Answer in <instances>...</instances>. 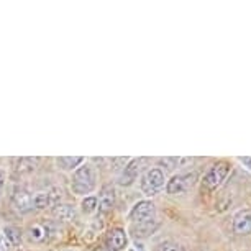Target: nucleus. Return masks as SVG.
<instances>
[{"mask_svg": "<svg viewBox=\"0 0 251 251\" xmlns=\"http://www.w3.org/2000/svg\"><path fill=\"white\" fill-rule=\"evenodd\" d=\"M97 184V173L91 164H80L73 174V182L71 189L75 196H86L96 189Z\"/></svg>", "mask_w": 251, "mask_h": 251, "instance_id": "f257e3e1", "label": "nucleus"}, {"mask_svg": "<svg viewBox=\"0 0 251 251\" xmlns=\"http://www.w3.org/2000/svg\"><path fill=\"white\" fill-rule=\"evenodd\" d=\"M197 173L196 171H184V173H177L169 179L168 184H166V192L171 194V196H177V194H182L189 191L194 184L197 182Z\"/></svg>", "mask_w": 251, "mask_h": 251, "instance_id": "f03ea898", "label": "nucleus"}, {"mask_svg": "<svg viewBox=\"0 0 251 251\" xmlns=\"http://www.w3.org/2000/svg\"><path fill=\"white\" fill-rule=\"evenodd\" d=\"M228 171H230V164L226 163V161L215 163L202 179L203 189H207V191H215V189L225 181V177L228 176Z\"/></svg>", "mask_w": 251, "mask_h": 251, "instance_id": "7ed1b4c3", "label": "nucleus"}, {"mask_svg": "<svg viewBox=\"0 0 251 251\" xmlns=\"http://www.w3.org/2000/svg\"><path fill=\"white\" fill-rule=\"evenodd\" d=\"M164 181H166V177H164L163 169L153 168V169H150V171H146L143 174V177H141V184H140L141 191H143L146 196H154V194L164 186Z\"/></svg>", "mask_w": 251, "mask_h": 251, "instance_id": "20e7f679", "label": "nucleus"}, {"mask_svg": "<svg viewBox=\"0 0 251 251\" xmlns=\"http://www.w3.org/2000/svg\"><path fill=\"white\" fill-rule=\"evenodd\" d=\"M56 235V224L54 222H36L33 224L30 228H28V236H30L31 241H36V243H43V241H48L50 238H53Z\"/></svg>", "mask_w": 251, "mask_h": 251, "instance_id": "39448f33", "label": "nucleus"}, {"mask_svg": "<svg viewBox=\"0 0 251 251\" xmlns=\"http://www.w3.org/2000/svg\"><path fill=\"white\" fill-rule=\"evenodd\" d=\"M128 245V236L123 228H112L108 230L105 236V250L107 251H122Z\"/></svg>", "mask_w": 251, "mask_h": 251, "instance_id": "423d86ee", "label": "nucleus"}, {"mask_svg": "<svg viewBox=\"0 0 251 251\" xmlns=\"http://www.w3.org/2000/svg\"><path fill=\"white\" fill-rule=\"evenodd\" d=\"M113 205H115V187L112 184H105L100 192H99V199H97V210L100 215H105L112 210Z\"/></svg>", "mask_w": 251, "mask_h": 251, "instance_id": "0eeeda50", "label": "nucleus"}, {"mask_svg": "<svg viewBox=\"0 0 251 251\" xmlns=\"http://www.w3.org/2000/svg\"><path fill=\"white\" fill-rule=\"evenodd\" d=\"M154 215V203L151 201H140L138 203H135L133 208L130 210V220L133 224H138V222H145L153 219Z\"/></svg>", "mask_w": 251, "mask_h": 251, "instance_id": "6e6552de", "label": "nucleus"}, {"mask_svg": "<svg viewBox=\"0 0 251 251\" xmlns=\"http://www.w3.org/2000/svg\"><path fill=\"white\" fill-rule=\"evenodd\" d=\"M12 203H13V207H15L18 212L26 214V212L33 210V196L30 194V191L25 189V187L15 189L13 194H12Z\"/></svg>", "mask_w": 251, "mask_h": 251, "instance_id": "1a4fd4ad", "label": "nucleus"}, {"mask_svg": "<svg viewBox=\"0 0 251 251\" xmlns=\"http://www.w3.org/2000/svg\"><path fill=\"white\" fill-rule=\"evenodd\" d=\"M146 159H131L128 164L123 168V173L120 174V177H118V184L120 186H131L136 177H138V174L141 171V164L145 163Z\"/></svg>", "mask_w": 251, "mask_h": 251, "instance_id": "9d476101", "label": "nucleus"}, {"mask_svg": "<svg viewBox=\"0 0 251 251\" xmlns=\"http://www.w3.org/2000/svg\"><path fill=\"white\" fill-rule=\"evenodd\" d=\"M158 226H159L158 220L150 219V220H145V222H138V224H133L130 231L135 238H148V236H151L156 230H158Z\"/></svg>", "mask_w": 251, "mask_h": 251, "instance_id": "9b49d317", "label": "nucleus"}, {"mask_svg": "<svg viewBox=\"0 0 251 251\" xmlns=\"http://www.w3.org/2000/svg\"><path fill=\"white\" fill-rule=\"evenodd\" d=\"M233 230L240 235L251 233V210H243L233 219Z\"/></svg>", "mask_w": 251, "mask_h": 251, "instance_id": "f8f14e48", "label": "nucleus"}, {"mask_svg": "<svg viewBox=\"0 0 251 251\" xmlns=\"http://www.w3.org/2000/svg\"><path fill=\"white\" fill-rule=\"evenodd\" d=\"M53 215L59 220L71 222L75 219V208L69 203H56L53 207Z\"/></svg>", "mask_w": 251, "mask_h": 251, "instance_id": "ddd939ff", "label": "nucleus"}, {"mask_svg": "<svg viewBox=\"0 0 251 251\" xmlns=\"http://www.w3.org/2000/svg\"><path fill=\"white\" fill-rule=\"evenodd\" d=\"M56 163H58V166L63 171H73V169L75 171L84 163V158L82 156H59L56 159Z\"/></svg>", "mask_w": 251, "mask_h": 251, "instance_id": "4468645a", "label": "nucleus"}, {"mask_svg": "<svg viewBox=\"0 0 251 251\" xmlns=\"http://www.w3.org/2000/svg\"><path fill=\"white\" fill-rule=\"evenodd\" d=\"M15 171L17 173H20V174H28V173H31L33 169H35V164H36V159H33V158H18L15 159Z\"/></svg>", "mask_w": 251, "mask_h": 251, "instance_id": "2eb2a0df", "label": "nucleus"}, {"mask_svg": "<svg viewBox=\"0 0 251 251\" xmlns=\"http://www.w3.org/2000/svg\"><path fill=\"white\" fill-rule=\"evenodd\" d=\"M3 235H5V240L12 246L22 243V231L18 230L17 226H5V228H3Z\"/></svg>", "mask_w": 251, "mask_h": 251, "instance_id": "dca6fc26", "label": "nucleus"}, {"mask_svg": "<svg viewBox=\"0 0 251 251\" xmlns=\"http://www.w3.org/2000/svg\"><path fill=\"white\" fill-rule=\"evenodd\" d=\"M51 205L50 201V194L48 191L46 192H38L33 196V208H46Z\"/></svg>", "mask_w": 251, "mask_h": 251, "instance_id": "f3484780", "label": "nucleus"}, {"mask_svg": "<svg viewBox=\"0 0 251 251\" xmlns=\"http://www.w3.org/2000/svg\"><path fill=\"white\" fill-rule=\"evenodd\" d=\"M153 251H182V246L177 243V241H173V240H164L161 241L154 246Z\"/></svg>", "mask_w": 251, "mask_h": 251, "instance_id": "a211bd4d", "label": "nucleus"}, {"mask_svg": "<svg viewBox=\"0 0 251 251\" xmlns=\"http://www.w3.org/2000/svg\"><path fill=\"white\" fill-rule=\"evenodd\" d=\"M80 208H82L84 214H94V212H97V197L94 196L84 197V201L80 202Z\"/></svg>", "mask_w": 251, "mask_h": 251, "instance_id": "6ab92c4d", "label": "nucleus"}, {"mask_svg": "<svg viewBox=\"0 0 251 251\" xmlns=\"http://www.w3.org/2000/svg\"><path fill=\"white\" fill-rule=\"evenodd\" d=\"M10 243H8V241L3 238V240H0V251H8L10 250Z\"/></svg>", "mask_w": 251, "mask_h": 251, "instance_id": "aec40b11", "label": "nucleus"}, {"mask_svg": "<svg viewBox=\"0 0 251 251\" xmlns=\"http://www.w3.org/2000/svg\"><path fill=\"white\" fill-rule=\"evenodd\" d=\"M240 161L246 166V168H250V169H251V158H250V156H245V158H240Z\"/></svg>", "mask_w": 251, "mask_h": 251, "instance_id": "412c9836", "label": "nucleus"}, {"mask_svg": "<svg viewBox=\"0 0 251 251\" xmlns=\"http://www.w3.org/2000/svg\"><path fill=\"white\" fill-rule=\"evenodd\" d=\"M3 182H5V173L0 169V189L3 187Z\"/></svg>", "mask_w": 251, "mask_h": 251, "instance_id": "4be33fe9", "label": "nucleus"}, {"mask_svg": "<svg viewBox=\"0 0 251 251\" xmlns=\"http://www.w3.org/2000/svg\"><path fill=\"white\" fill-rule=\"evenodd\" d=\"M131 251H145V248H143V245H135L133 248H131Z\"/></svg>", "mask_w": 251, "mask_h": 251, "instance_id": "5701e85b", "label": "nucleus"}, {"mask_svg": "<svg viewBox=\"0 0 251 251\" xmlns=\"http://www.w3.org/2000/svg\"><path fill=\"white\" fill-rule=\"evenodd\" d=\"M94 251H107V250H105V248H96Z\"/></svg>", "mask_w": 251, "mask_h": 251, "instance_id": "b1692460", "label": "nucleus"}]
</instances>
